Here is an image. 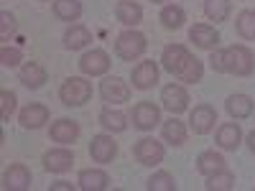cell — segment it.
<instances>
[{
	"instance_id": "6da1fadb",
	"label": "cell",
	"mask_w": 255,
	"mask_h": 191,
	"mask_svg": "<svg viewBox=\"0 0 255 191\" xmlns=\"http://www.w3.org/2000/svg\"><path fill=\"white\" fill-rule=\"evenodd\" d=\"M255 69V56L248 46H230L222 51V74L248 77Z\"/></svg>"
},
{
	"instance_id": "7a4b0ae2",
	"label": "cell",
	"mask_w": 255,
	"mask_h": 191,
	"mask_svg": "<svg viewBox=\"0 0 255 191\" xmlns=\"http://www.w3.org/2000/svg\"><path fill=\"white\" fill-rule=\"evenodd\" d=\"M59 97L67 107H82V104L90 102V97H92V84L84 77H69L61 84Z\"/></svg>"
},
{
	"instance_id": "3957f363",
	"label": "cell",
	"mask_w": 255,
	"mask_h": 191,
	"mask_svg": "<svg viewBox=\"0 0 255 191\" xmlns=\"http://www.w3.org/2000/svg\"><path fill=\"white\" fill-rule=\"evenodd\" d=\"M145 36L140 33V31H133V28H128V31H123L120 36H118V41H115V54L123 59V61H133V59H138V56H143L145 54Z\"/></svg>"
},
{
	"instance_id": "277c9868",
	"label": "cell",
	"mask_w": 255,
	"mask_h": 191,
	"mask_svg": "<svg viewBox=\"0 0 255 191\" xmlns=\"http://www.w3.org/2000/svg\"><path fill=\"white\" fill-rule=\"evenodd\" d=\"M133 153H135V158H138V163H143V166H158L161 161H163V156H166V151H163V145L156 140V138H140L138 143H135V148H133Z\"/></svg>"
},
{
	"instance_id": "5b68a950",
	"label": "cell",
	"mask_w": 255,
	"mask_h": 191,
	"mask_svg": "<svg viewBox=\"0 0 255 191\" xmlns=\"http://www.w3.org/2000/svg\"><path fill=\"white\" fill-rule=\"evenodd\" d=\"M110 56L105 54L102 49H92L87 51L82 59H79V69L82 74H87V77H102V74H108L110 72Z\"/></svg>"
},
{
	"instance_id": "8992f818",
	"label": "cell",
	"mask_w": 255,
	"mask_h": 191,
	"mask_svg": "<svg viewBox=\"0 0 255 191\" xmlns=\"http://www.w3.org/2000/svg\"><path fill=\"white\" fill-rule=\"evenodd\" d=\"M100 95H102L105 102L120 104V102L130 99V87H128V82L120 79V77H105L100 82Z\"/></svg>"
},
{
	"instance_id": "52a82bcc",
	"label": "cell",
	"mask_w": 255,
	"mask_h": 191,
	"mask_svg": "<svg viewBox=\"0 0 255 191\" xmlns=\"http://www.w3.org/2000/svg\"><path fill=\"white\" fill-rule=\"evenodd\" d=\"M130 120L138 130H153V127L161 122V110L156 107L153 102H138L133 112H130Z\"/></svg>"
},
{
	"instance_id": "ba28073f",
	"label": "cell",
	"mask_w": 255,
	"mask_h": 191,
	"mask_svg": "<svg viewBox=\"0 0 255 191\" xmlns=\"http://www.w3.org/2000/svg\"><path fill=\"white\" fill-rule=\"evenodd\" d=\"M161 102L171 115H181L189 107V95H186V90L181 87V84H166V87L161 90Z\"/></svg>"
},
{
	"instance_id": "9c48e42d",
	"label": "cell",
	"mask_w": 255,
	"mask_h": 191,
	"mask_svg": "<svg viewBox=\"0 0 255 191\" xmlns=\"http://www.w3.org/2000/svg\"><path fill=\"white\" fill-rule=\"evenodd\" d=\"M191 59V54H189V49L186 46H181V44H171V46H166L163 49V54H161V64H163V69L168 72V74H174V77H179V72L186 67V61Z\"/></svg>"
},
{
	"instance_id": "30bf717a",
	"label": "cell",
	"mask_w": 255,
	"mask_h": 191,
	"mask_svg": "<svg viewBox=\"0 0 255 191\" xmlns=\"http://www.w3.org/2000/svg\"><path fill=\"white\" fill-rule=\"evenodd\" d=\"M215 122H217V112L209 104H197L189 115V125L197 135H207L209 130H215Z\"/></svg>"
},
{
	"instance_id": "8fae6325",
	"label": "cell",
	"mask_w": 255,
	"mask_h": 191,
	"mask_svg": "<svg viewBox=\"0 0 255 191\" xmlns=\"http://www.w3.org/2000/svg\"><path fill=\"white\" fill-rule=\"evenodd\" d=\"M31 186V171L23 163H13L3 174V189L8 191H26Z\"/></svg>"
},
{
	"instance_id": "7c38bea8",
	"label": "cell",
	"mask_w": 255,
	"mask_h": 191,
	"mask_svg": "<svg viewBox=\"0 0 255 191\" xmlns=\"http://www.w3.org/2000/svg\"><path fill=\"white\" fill-rule=\"evenodd\" d=\"M118 153V143L110 138V135H95L92 143H90V156L97 161V163H110Z\"/></svg>"
},
{
	"instance_id": "4fadbf2b",
	"label": "cell",
	"mask_w": 255,
	"mask_h": 191,
	"mask_svg": "<svg viewBox=\"0 0 255 191\" xmlns=\"http://www.w3.org/2000/svg\"><path fill=\"white\" fill-rule=\"evenodd\" d=\"M74 163V156L72 151H67V148H54V151H49L44 156V168L51 174H64V171H69Z\"/></svg>"
},
{
	"instance_id": "5bb4252c",
	"label": "cell",
	"mask_w": 255,
	"mask_h": 191,
	"mask_svg": "<svg viewBox=\"0 0 255 191\" xmlns=\"http://www.w3.org/2000/svg\"><path fill=\"white\" fill-rule=\"evenodd\" d=\"M51 140L54 143H61V145H69L79 138V125L74 120H67V117H61L51 125V130H49Z\"/></svg>"
},
{
	"instance_id": "9a60e30c",
	"label": "cell",
	"mask_w": 255,
	"mask_h": 191,
	"mask_svg": "<svg viewBox=\"0 0 255 191\" xmlns=\"http://www.w3.org/2000/svg\"><path fill=\"white\" fill-rule=\"evenodd\" d=\"M158 82V67L156 61H140L133 69V87L135 90H151Z\"/></svg>"
},
{
	"instance_id": "2e32d148",
	"label": "cell",
	"mask_w": 255,
	"mask_h": 191,
	"mask_svg": "<svg viewBox=\"0 0 255 191\" xmlns=\"http://www.w3.org/2000/svg\"><path fill=\"white\" fill-rule=\"evenodd\" d=\"M18 120H20V125H23L26 130H36V127H41L44 122H49V110L44 107V104L31 102V104H26V107L20 110Z\"/></svg>"
},
{
	"instance_id": "e0dca14e",
	"label": "cell",
	"mask_w": 255,
	"mask_h": 191,
	"mask_svg": "<svg viewBox=\"0 0 255 191\" xmlns=\"http://www.w3.org/2000/svg\"><path fill=\"white\" fill-rule=\"evenodd\" d=\"M189 38L194 41V44L199 49H207V51H215L217 44H220V33L212 28V26H204V23H197V26H191L189 31Z\"/></svg>"
},
{
	"instance_id": "ac0fdd59",
	"label": "cell",
	"mask_w": 255,
	"mask_h": 191,
	"mask_svg": "<svg viewBox=\"0 0 255 191\" xmlns=\"http://www.w3.org/2000/svg\"><path fill=\"white\" fill-rule=\"evenodd\" d=\"M18 77H20V82H23L28 90H38L41 84L46 82V69L41 67L38 61H26L23 67H20Z\"/></svg>"
},
{
	"instance_id": "d6986e66",
	"label": "cell",
	"mask_w": 255,
	"mask_h": 191,
	"mask_svg": "<svg viewBox=\"0 0 255 191\" xmlns=\"http://www.w3.org/2000/svg\"><path fill=\"white\" fill-rule=\"evenodd\" d=\"M243 143V130L238 122H225L217 130V145L225 148V151H235V148Z\"/></svg>"
},
{
	"instance_id": "ffe728a7",
	"label": "cell",
	"mask_w": 255,
	"mask_h": 191,
	"mask_svg": "<svg viewBox=\"0 0 255 191\" xmlns=\"http://www.w3.org/2000/svg\"><path fill=\"white\" fill-rule=\"evenodd\" d=\"M253 99L248 95H230L227 102H225V110L230 112V117H235V120H245L253 115Z\"/></svg>"
},
{
	"instance_id": "44dd1931",
	"label": "cell",
	"mask_w": 255,
	"mask_h": 191,
	"mask_svg": "<svg viewBox=\"0 0 255 191\" xmlns=\"http://www.w3.org/2000/svg\"><path fill=\"white\" fill-rule=\"evenodd\" d=\"M108 184H110V176L100 171V168H84L79 174V189L84 191H102L108 189Z\"/></svg>"
},
{
	"instance_id": "7402d4cb",
	"label": "cell",
	"mask_w": 255,
	"mask_h": 191,
	"mask_svg": "<svg viewBox=\"0 0 255 191\" xmlns=\"http://www.w3.org/2000/svg\"><path fill=\"white\" fill-rule=\"evenodd\" d=\"M115 15L123 26H138L140 20H143V8L138 3H133V0H120L118 8H115Z\"/></svg>"
},
{
	"instance_id": "603a6c76",
	"label": "cell",
	"mask_w": 255,
	"mask_h": 191,
	"mask_svg": "<svg viewBox=\"0 0 255 191\" xmlns=\"http://www.w3.org/2000/svg\"><path fill=\"white\" fill-rule=\"evenodd\" d=\"M161 133H163V140L166 143H171V145H184L186 143V127L181 120L171 117V120H166L161 125Z\"/></svg>"
},
{
	"instance_id": "cb8c5ba5",
	"label": "cell",
	"mask_w": 255,
	"mask_h": 191,
	"mask_svg": "<svg viewBox=\"0 0 255 191\" xmlns=\"http://www.w3.org/2000/svg\"><path fill=\"white\" fill-rule=\"evenodd\" d=\"M225 168V158L215 151H204L199 158H197V171L202 176H212V174H217Z\"/></svg>"
},
{
	"instance_id": "d4e9b609",
	"label": "cell",
	"mask_w": 255,
	"mask_h": 191,
	"mask_svg": "<svg viewBox=\"0 0 255 191\" xmlns=\"http://www.w3.org/2000/svg\"><path fill=\"white\" fill-rule=\"evenodd\" d=\"M54 15L59 20L72 23V20H77L82 15V3L79 0H54Z\"/></svg>"
},
{
	"instance_id": "484cf974",
	"label": "cell",
	"mask_w": 255,
	"mask_h": 191,
	"mask_svg": "<svg viewBox=\"0 0 255 191\" xmlns=\"http://www.w3.org/2000/svg\"><path fill=\"white\" fill-rule=\"evenodd\" d=\"M92 41V36H90V31L84 28V26H72L67 33H64V46L67 49H72V51H79V49H84Z\"/></svg>"
},
{
	"instance_id": "4316f807",
	"label": "cell",
	"mask_w": 255,
	"mask_h": 191,
	"mask_svg": "<svg viewBox=\"0 0 255 191\" xmlns=\"http://www.w3.org/2000/svg\"><path fill=\"white\" fill-rule=\"evenodd\" d=\"M100 125L105 127V130H110V133H123L128 127L125 115L118 112V110H102L100 112Z\"/></svg>"
},
{
	"instance_id": "83f0119b",
	"label": "cell",
	"mask_w": 255,
	"mask_h": 191,
	"mask_svg": "<svg viewBox=\"0 0 255 191\" xmlns=\"http://www.w3.org/2000/svg\"><path fill=\"white\" fill-rule=\"evenodd\" d=\"M204 15L215 23H222L230 15V0H204Z\"/></svg>"
},
{
	"instance_id": "f1b7e54d",
	"label": "cell",
	"mask_w": 255,
	"mask_h": 191,
	"mask_svg": "<svg viewBox=\"0 0 255 191\" xmlns=\"http://www.w3.org/2000/svg\"><path fill=\"white\" fill-rule=\"evenodd\" d=\"M232 186H235V176H232V171H227V168L207 176V189L209 191H230Z\"/></svg>"
},
{
	"instance_id": "f546056e",
	"label": "cell",
	"mask_w": 255,
	"mask_h": 191,
	"mask_svg": "<svg viewBox=\"0 0 255 191\" xmlns=\"http://www.w3.org/2000/svg\"><path fill=\"white\" fill-rule=\"evenodd\" d=\"M184 20H186L184 8H179V5H163V10H161V23H163V28H181Z\"/></svg>"
},
{
	"instance_id": "4dcf8cb0",
	"label": "cell",
	"mask_w": 255,
	"mask_h": 191,
	"mask_svg": "<svg viewBox=\"0 0 255 191\" xmlns=\"http://www.w3.org/2000/svg\"><path fill=\"white\" fill-rule=\"evenodd\" d=\"M235 26H238V33L248 41L255 38V10H243L235 20Z\"/></svg>"
},
{
	"instance_id": "1f68e13d",
	"label": "cell",
	"mask_w": 255,
	"mask_h": 191,
	"mask_svg": "<svg viewBox=\"0 0 255 191\" xmlns=\"http://www.w3.org/2000/svg\"><path fill=\"white\" fill-rule=\"evenodd\" d=\"M148 191H176V184H174V176L166 174V171H158L148 179Z\"/></svg>"
},
{
	"instance_id": "d6a6232c",
	"label": "cell",
	"mask_w": 255,
	"mask_h": 191,
	"mask_svg": "<svg viewBox=\"0 0 255 191\" xmlns=\"http://www.w3.org/2000/svg\"><path fill=\"white\" fill-rule=\"evenodd\" d=\"M13 110H15V95L3 90V92H0V117H3V122L10 120Z\"/></svg>"
},
{
	"instance_id": "836d02e7",
	"label": "cell",
	"mask_w": 255,
	"mask_h": 191,
	"mask_svg": "<svg viewBox=\"0 0 255 191\" xmlns=\"http://www.w3.org/2000/svg\"><path fill=\"white\" fill-rule=\"evenodd\" d=\"M20 59H23L20 49H10V46H3V49H0V64H3V67H18Z\"/></svg>"
},
{
	"instance_id": "e575fe53",
	"label": "cell",
	"mask_w": 255,
	"mask_h": 191,
	"mask_svg": "<svg viewBox=\"0 0 255 191\" xmlns=\"http://www.w3.org/2000/svg\"><path fill=\"white\" fill-rule=\"evenodd\" d=\"M13 31H15V18L8 10H3V13H0V38L8 41L13 36Z\"/></svg>"
},
{
	"instance_id": "d590c367",
	"label": "cell",
	"mask_w": 255,
	"mask_h": 191,
	"mask_svg": "<svg viewBox=\"0 0 255 191\" xmlns=\"http://www.w3.org/2000/svg\"><path fill=\"white\" fill-rule=\"evenodd\" d=\"M209 61H212V69L215 72H222V51H215Z\"/></svg>"
},
{
	"instance_id": "8d00e7d4",
	"label": "cell",
	"mask_w": 255,
	"mask_h": 191,
	"mask_svg": "<svg viewBox=\"0 0 255 191\" xmlns=\"http://www.w3.org/2000/svg\"><path fill=\"white\" fill-rule=\"evenodd\" d=\"M51 191H72V184H67V181H59V184H51Z\"/></svg>"
},
{
	"instance_id": "74e56055",
	"label": "cell",
	"mask_w": 255,
	"mask_h": 191,
	"mask_svg": "<svg viewBox=\"0 0 255 191\" xmlns=\"http://www.w3.org/2000/svg\"><path fill=\"white\" fill-rule=\"evenodd\" d=\"M248 148H250V151L255 153V130H253V133L248 135Z\"/></svg>"
},
{
	"instance_id": "f35d334b",
	"label": "cell",
	"mask_w": 255,
	"mask_h": 191,
	"mask_svg": "<svg viewBox=\"0 0 255 191\" xmlns=\"http://www.w3.org/2000/svg\"><path fill=\"white\" fill-rule=\"evenodd\" d=\"M153 3H163V0H153Z\"/></svg>"
}]
</instances>
